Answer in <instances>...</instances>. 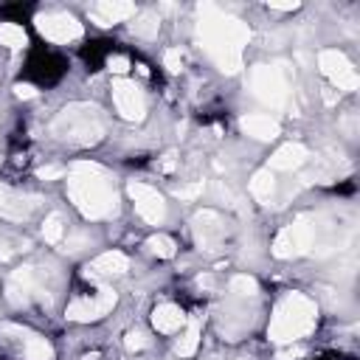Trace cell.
Returning <instances> with one entry per match:
<instances>
[{"label": "cell", "instance_id": "obj_18", "mask_svg": "<svg viewBox=\"0 0 360 360\" xmlns=\"http://www.w3.org/2000/svg\"><path fill=\"white\" fill-rule=\"evenodd\" d=\"M239 127H242V132H248V135L256 138V141H273V138H278V132H281L278 121L270 118V115H264V112L245 115V118L239 121Z\"/></svg>", "mask_w": 360, "mask_h": 360}, {"label": "cell", "instance_id": "obj_4", "mask_svg": "<svg viewBox=\"0 0 360 360\" xmlns=\"http://www.w3.org/2000/svg\"><path fill=\"white\" fill-rule=\"evenodd\" d=\"M51 132L68 143H76V146H90V143H98L101 135H104V121H101V112L98 107L93 104H68L51 124Z\"/></svg>", "mask_w": 360, "mask_h": 360}, {"label": "cell", "instance_id": "obj_26", "mask_svg": "<svg viewBox=\"0 0 360 360\" xmlns=\"http://www.w3.org/2000/svg\"><path fill=\"white\" fill-rule=\"evenodd\" d=\"M228 287H231V292H236V295H242V298H253V295L259 292V284H256V278H253V276H248V273H239V276H233Z\"/></svg>", "mask_w": 360, "mask_h": 360}, {"label": "cell", "instance_id": "obj_3", "mask_svg": "<svg viewBox=\"0 0 360 360\" xmlns=\"http://www.w3.org/2000/svg\"><path fill=\"white\" fill-rule=\"evenodd\" d=\"M315 318H318V309H315L312 298H307L304 292H287L273 309L270 340L292 343V340H298L315 329Z\"/></svg>", "mask_w": 360, "mask_h": 360}, {"label": "cell", "instance_id": "obj_10", "mask_svg": "<svg viewBox=\"0 0 360 360\" xmlns=\"http://www.w3.org/2000/svg\"><path fill=\"white\" fill-rule=\"evenodd\" d=\"M127 188H129L135 214H138L143 222L160 225V222L166 219V202H163V197H160L158 188H152L149 183H141V180H132Z\"/></svg>", "mask_w": 360, "mask_h": 360}, {"label": "cell", "instance_id": "obj_22", "mask_svg": "<svg viewBox=\"0 0 360 360\" xmlns=\"http://www.w3.org/2000/svg\"><path fill=\"white\" fill-rule=\"evenodd\" d=\"M22 352H25V360H53V349L45 338L39 335H22Z\"/></svg>", "mask_w": 360, "mask_h": 360}, {"label": "cell", "instance_id": "obj_13", "mask_svg": "<svg viewBox=\"0 0 360 360\" xmlns=\"http://www.w3.org/2000/svg\"><path fill=\"white\" fill-rule=\"evenodd\" d=\"M194 239L202 250H214L222 239H225V219L211 211V208H202L197 217H194Z\"/></svg>", "mask_w": 360, "mask_h": 360}, {"label": "cell", "instance_id": "obj_34", "mask_svg": "<svg viewBox=\"0 0 360 360\" xmlns=\"http://www.w3.org/2000/svg\"><path fill=\"white\" fill-rule=\"evenodd\" d=\"M14 93H17L20 98H34V96H37V90H34L31 84H17V87H14Z\"/></svg>", "mask_w": 360, "mask_h": 360}, {"label": "cell", "instance_id": "obj_21", "mask_svg": "<svg viewBox=\"0 0 360 360\" xmlns=\"http://www.w3.org/2000/svg\"><path fill=\"white\" fill-rule=\"evenodd\" d=\"M250 194H253L259 202L270 205V200H273V194H276V177H273L270 169H259V172L253 174V180H250Z\"/></svg>", "mask_w": 360, "mask_h": 360}, {"label": "cell", "instance_id": "obj_35", "mask_svg": "<svg viewBox=\"0 0 360 360\" xmlns=\"http://www.w3.org/2000/svg\"><path fill=\"white\" fill-rule=\"evenodd\" d=\"M14 253H17V248H11V242H0V262L11 259Z\"/></svg>", "mask_w": 360, "mask_h": 360}, {"label": "cell", "instance_id": "obj_25", "mask_svg": "<svg viewBox=\"0 0 360 360\" xmlns=\"http://www.w3.org/2000/svg\"><path fill=\"white\" fill-rule=\"evenodd\" d=\"M42 236H45V242H51V245L62 242V236H65V222H62V214H59V211H53V214L45 217V222H42Z\"/></svg>", "mask_w": 360, "mask_h": 360}, {"label": "cell", "instance_id": "obj_6", "mask_svg": "<svg viewBox=\"0 0 360 360\" xmlns=\"http://www.w3.org/2000/svg\"><path fill=\"white\" fill-rule=\"evenodd\" d=\"M312 245H315V225H312L309 217H298V219H292L290 225H284L276 233V239H273V256L292 259V256L307 253Z\"/></svg>", "mask_w": 360, "mask_h": 360}, {"label": "cell", "instance_id": "obj_27", "mask_svg": "<svg viewBox=\"0 0 360 360\" xmlns=\"http://www.w3.org/2000/svg\"><path fill=\"white\" fill-rule=\"evenodd\" d=\"M146 248H149L155 256H160V259H172V256H174V250H177L174 239H169V236H163V233H155V236H149Z\"/></svg>", "mask_w": 360, "mask_h": 360}, {"label": "cell", "instance_id": "obj_32", "mask_svg": "<svg viewBox=\"0 0 360 360\" xmlns=\"http://www.w3.org/2000/svg\"><path fill=\"white\" fill-rule=\"evenodd\" d=\"M37 174H39L42 180H56V177H65L68 169H65V166H42Z\"/></svg>", "mask_w": 360, "mask_h": 360}, {"label": "cell", "instance_id": "obj_15", "mask_svg": "<svg viewBox=\"0 0 360 360\" xmlns=\"http://www.w3.org/2000/svg\"><path fill=\"white\" fill-rule=\"evenodd\" d=\"M129 267V259L121 253V250H107L101 256H96L87 267H84V276L90 281H107V278H115V276H124Z\"/></svg>", "mask_w": 360, "mask_h": 360}, {"label": "cell", "instance_id": "obj_8", "mask_svg": "<svg viewBox=\"0 0 360 360\" xmlns=\"http://www.w3.org/2000/svg\"><path fill=\"white\" fill-rule=\"evenodd\" d=\"M318 68H321V73H323L338 90H357V84H360L357 70L352 68V62L346 59V53L338 51V48H323V51L318 53Z\"/></svg>", "mask_w": 360, "mask_h": 360}, {"label": "cell", "instance_id": "obj_7", "mask_svg": "<svg viewBox=\"0 0 360 360\" xmlns=\"http://www.w3.org/2000/svg\"><path fill=\"white\" fill-rule=\"evenodd\" d=\"M45 273L39 267H17L6 281V295L14 307H25L34 298H45Z\"/></svg>", "mask_w": 360, "mask_h": 360}, {"label": "cell", "instance_id": "obj_37", "mask_svg": "<svg viewBox=\"0 0 360 360\" xmlns=\"http://www.w3.org/2000/svg\"><path fill=\"white\" fill-rule=\"evenodd\" d=\"M270 8H276V11H292V8H298V3H270Z\"/></svg>", "mask_w": 360, "mask_h": 360}, {"label": "cell", "instance_id": "obj_12", "mask_svg": "<svg viewBox=\"0 0 360 360\" xmlns=\"http://www.w3.org/2000/svg\"><path fill=\"white\" fill-rule=\"evenodd\" d=\"M115 307V292L110 287H101L93 295H82L76 301L68 304V318L70 321H96L101 315H107Z\"/></svg>", "mask_w": 360, "mask_h": 360}, {"label": "cell", "instance_id": "obj_16", "mask_svg": "<svg viewBox=\"0 0 360 360\" xmlns=\"http://www.w3.org/2000/svg\"><path fill=\"white\" fill-rule=\"evenodd\" d=\"M132 14H135V6L124 3V0H112V3L101 0V3L90 6V20H96V25H112V22H121Z\"/></svg>", "mask_w": 360, "mask_h": 360}, {"label": "cell", "instance_id": "obj_33", "mask_svg": "<svg viewBox=\"0 0 360 360\" xmlns=\"http://www.w3.org/2000/svg\"><path fill=\"white\" fill-rule=\"evenodd\" d=\"M304 352L298 349V346H290V349H281L278 352V360H295V357H301Z\"/></svg>", "mask_w": 360, "mask_h": 360}, {"label": "cell", "instance_id": "obj_36", "mask_svg": "<svg viewBox=\"0 0 360 360\" xmlns=\"http://www.w3.org/2000/svg\"><path fill=\"white\" fill-rule=\"evenodd\" d=\"M160 169H163V172H172V169H174V155H172V152H169V155H163Z\"/></svg>", "mask_w": 360, "mask_h": 360}, {"label": "cell", "instance_id": "obj_9", "mask_svg": "<svg viewBox=\"0 0 360 360\" xmlns=\"http://www.w3.org/2000/svg\"><path fill=\"white\" fill-rule=\"evenodd\" d=\"M37 28H39V34H42L45 39L59 42V45L73 42V39H79V37L84 34L82 22H79L73 14H68V11H48V14H39V17H37Z\"/></svg>", "mask_w": 360, "mask_h": 360}, {"label": "cell", "instance_id": "obj_17", "mask_svg": "<svg viewBox=\"0 0 360 360\" xmlns=\"http://www.w3.org/2000/svg\"><path fill=\"white\" fill-rule=\"evenodd\" d=\"M307 158H309L307 146H301V143H284V146H278V149L273 152L267 169H270V172H273V169H276V172H292V169L304 166Z\"/></svg>", "mask_w": 360, "mask_h": 360}, {"label": "cell", "instance_id": "obj_1", "mask_svg": "<svg viewBox=\"0 0 360 360\" xmlns=\"http://www.w3.org/2000/svg\"><path fill=\"white\" fill-rule=\"evenodd\" d=\"M197 37L222 73H236L242 68V51L250 39V31L242 20L225 14L214 3H202L197 8Z\"/></svg>", "mask_w": 360, "mask_h": 360}, {"label": "cell", "instance_id": "obj_5", "mask_svg": "<svg viewBox=\"0 0 360 360\" xmlns=\"http://www.w3.org/2000/svg\"><path fill=\"white\" fill-rule=\"evenodd\" d=\"M248 87H250V93H253L262 104H267V107H273V110L284 107L287 98H290L287 65H256V68L250 70V76H248Z\"/></svg>", "mask_w": 360, "mask_h": 360}, {"label": "cell", "instance_id": "obj_19", "mask_svg": "<svg viewBox=\"0 0 360 360\" xmlns=\"http://www.w3.org/2000/svg\"><path fill=\"white\" fill-rule=\"evenodd\" d=\"M152 326L163 335H172V332H180L186 326V312L174 304H158L152 309Z\"/></svg>", "mask_w": 360, "mask_h": 360}, {"label": "cell", "instance_id": "obj_28", "mask_svg": "<svg viewBox=\"0 0 360 360\" xmlns=\"http://www.w3.org/2000/svg\"><path fill=\"white\" fill-rule=\"evenodd\" d=\"M163 65H166L169 73H180V65H183L180 48H166V51H163Z\"/></svg>", "mask_w": 360, "mask_h": 360}, {"label": "cell", "instance_id": "obj_24", "mask_svg": "<svg viewBox=\"0 0 360 360\" xmlns=\"http://www.w3.org/2000/svg\"><path fill=\"white\" fill-rule=\"evenodd\" d=\"M25 42H28V37H25L22 25H17V22H3L0 25V45L17 51V48H25Z\"/></svg>", "mask_w": 360, "mask_h": 360}, {"label": "cell", "instance_id": "obj_29", "mask_svg": "<svg viewBox=\"0 0 360 360\" xmlns=\"http://www.w3.org/2000/svg\"><path fill=\"white\" fill-rule=\"evenodd\" d=\"M124 343H127V349H129V352H141V349H146V346H149V338H146L141 329H132V332L127 335V340H124Z\"/></svg>", "mask_w": 360, "mask_h": 360}, {"label": "cell", "instance_id": "obj_11", "mask_svg": "<svg viewBox=\"0 0 360 360\" xmlns=\"http://www.w3.org/2000/svg\"><path fill=\"white\" fill-rule=\"evenodd\" d=\"M112 101L127 121H141L146 115V96L129 79H112Z\"/></svg>", "mask_w": 360, "mask_h": 360}, {"label": "cell", "instance_id": "obj_23", "mask_svg": "<svg viewBox=\"0 0 360 360\" xmlns=\"http://www.w3.org/2000/svg\"><path fill=\"white\" fill-rule=\"evenodd\" d=\"M158 28H160V17H158L155 11H141V14H135V22H132V34H135V37L152 39V37L158 34Z\"/></svg>", "mask_w": 360, "mask_h": 360}, {"label": "cell", "instance_id": "obj_30", "mask_svg": "<svg viewBox=\"0 0 360 360\" xmlns=\"http://www.w3.org/2000/svg\"><path fill=\"white\" fill-rule=\"evenodd\" d=\"M174 194H177L180 200H194L197 194H202V183H191V186H177V188H174Z\"/></svg>", "mask_w": 360, "mask_h": 360}, {"label": "cell", "instance_id": "obj_14", "mask_svg": "<svg viewBox=\"0 0 360 360\" xmlns=\"http://www.w3.org/2000/svg\"><path fill=\"white\" fill-rule=\"evenodd\" d=\"M37 205H39V197L22 194V191L8 188V186H0V217H3V219L20 222V219H25Z\"/></svg>", "mask_w": 360, "mask_h": 360}, {"label": "cell", "instance_id": "obj_2", "mask_svg": "<svg viewBox=\"0 0 360 360\" xmlns=\"http://www.w3.org/2000/svg\"><path fill=\"white\" fill-rule=\"evenodd\" d=\"M68 194L87 219H107L118 208L112 177L90 160H79L68 172Z\"/></svg>", "mask_w": 360, "mask_h": 360}, {"label": "cell", "instance_id": "obj_20", "mask_svg": "<svg viewBox=\"0 0 360 360\" xmlns=\"http://www.w3.org/2000/svg\"><path fill=\"white\" fill-rule=\"evenodd\" d=\"M200 332H202V318L194 315V318H186V332L180 335L177 340V354L180 357H191L200 346Z\"/></svg>", "mask_w": 360, "mask_h": 360}, {"label": "cell", "instance_id": "obj_31", "mask_svg": "<svg viewBox=\"0 0 360 360\" xmlns=\"http://www.w3.org/2000/svg\"><path fill=\"white\" fill-rule=\"evenodd\" d=\"M107 65H110V70H112L115 76H124V73L129 70V59H127V56H110Z\"/></svg>", "mask_w": 360, "mask_h": 360}]
</instances>
